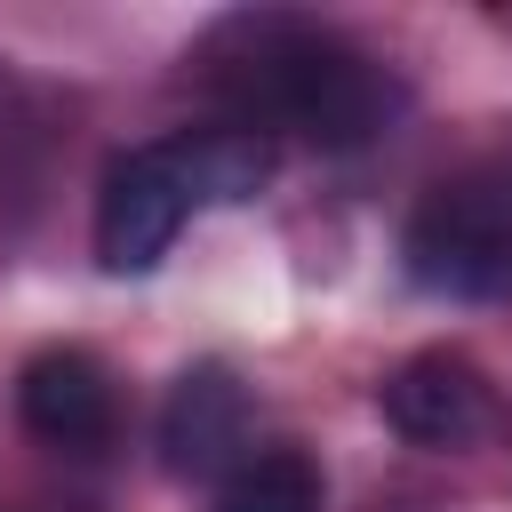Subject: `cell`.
Segmentation results:
<instances>
[{"instance_id": "7", "label": "cell", "mask_w": 512, "mask_h": 512, "mask_svg": "<svg viewBox=\"0 0 512 512\" xmlns=\"http://www.w3.org/2000/svg\"><path fill=\"white\" fill-rule=\"evenodd\" d=\"M160 152L176 160V176L192 184V200H248L272 176V144L248 136V128H184Z\"/></svg>"}, {"instance_id": "3", "label": "cell", "mask_w": 512, "mask_h": 512, "mask_svg": "<svg viewBox=\"0 0 512 512\" xmlns=\"http://www.w3.org/2000/svg\"><path fill=\"white\" fill-rule=\"evenodd\" d=\"M184 216H192V184L176 176V160L160 144L112 160V176L96 192V264L104 272H152L176 248Z\"/></svg>"}, {"instance_id": "8", "label": "cell", "mask_w": 512, "mask_h": 512, "mask_svg": "<svg viewBox=\"0 0 512 512\" xmlns=\"http://www.w3.org/2000/svg\"><path fill=\"white\" fill-rule=\"evenodd\" d=\"M216 512H320V464L296 448L248 456L232 464V480L216 488Z\"/></svg>"}, {"instance_id": "4", "label": "cell", "mask_w": 512, "mask_h": 512, "mask_svg": "<svg viewBox=\"0 0 512 512\" xmlns=\"http://www.w3.org/2000/svg\"><path fill=\"white\" fill-rule=\"evenodd\" d=\"M384 424L416 448H472L496 424V400L464 352H416L384 376Z\"/></svg>"}, {"instance_id": "1", "label": "cell", "mask_w": 512, "mask_h": 512, "mask_svg": "<svg viewBox=\"0 0 512 512\" xmlns=\"http://www.w3.org/2000/svg\"><path fill=\"white\" fill-rule=\"evenodd\" d=\"M192 72H200V96L224 112V128H248L264 144L304 136L320 152H360L408 104V88L368 48H352L344 32L312 16H280V8L224 16L192 48Z\"/></svg>"}, {"instance_id": "2", "label": "cell", "mask_w": 512, "mask_h": 512, "mask_svg": "<svg viewBox=\"0 0 512 512\" xmlns=\"http://www.w3.org/2000/svg\"><path fill=\"white\" fill-rule=\"evenodd\" d=\"M400 264L424 296L496 304L512 296V144L480 152L448 184H432L400 232Z\"/></svg>"}, {"instance_id": "5", "label": "cell", "mask_w": 512, "mask_h": 512, "mask_svg": "<svg viewBox=\"0 0 512 512\" xmlns=\"http://www.w3.org/2000/svg\"><path fill=\"white\" fill-rule=\"evenodd\" d=\"M16 408H24L32 440L72 448V456L104 448V440H112V416H120L112 376H104V368H96L80 344H56V352L24 360V376H16Z\"/></svg>"}, {"instance_id": "6", "label": "cell", "mask_w": 512, "mask_h": 512, "mask_svg": "<svg viewBox=\"0 0 512 512\" xmlns=\"http://www.w3.org/2000/svg\"><path fill=\"white\" fill-rule=\"evenodd\" d=\"M248 440V384L224 368V360H200L176 376L168 408H160V456L168 472H224Z\"/></svg>"}]
</instances>
